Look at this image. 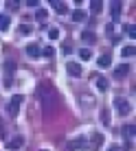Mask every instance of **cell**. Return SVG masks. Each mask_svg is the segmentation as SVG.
<instances>
[{
  "instance_id": "1",
  "label": "cell",
  "mask_w": 136,
  "mask_h": 151,
  "mask_svg": "<svg viewBox=\"0 0 136 151\" xmlns=\"http://www.w3.org/2000/svg\"><path fill=\"white\" fill-rule=\"evenodd\" d=\"M57 101H59V99H57V94L51 90V88H46V94L42 92V107H44L46 114H51L57 107Z\"/></svg>"
},
{
  "instance_id": "2",
  "label": "cell",
  "mask_w": 136,
  "mask_h": 151,
  "mask_svg": "<svg viewBox=\"0 0 136 151\" xmlns=\"http://www.w3.org/2000/svg\"><path fill=\"white\" fill-rule=\"evenodd\" d=\"M22 101H24V96H22V94H13L11 99H9V103H7V114H9V116H18Z\"/></svg>"
},
{
  "instance_id": "3",
  "label": "cell",
  "mask_w": 136,
  "mask_h": 151,
  "mask_svg": "<svg viewBox=\"0 0 136 151\" xmlns=\"http://www.w3.org/2000/svg\"><path fill=\"white\" fill-rule=\"evenodd\" d=\"M22 145H24V138L22 136H15L11 140H7V149L9 151H20V149H22Z\"/></svg>"
},
{
  "instance_id": "4",
  "label": "cell",
  "mask_w": 136,
  "mask_h": 151,
  "mask_svg": "<svg viewBox=\"0 0 136 151\" xmlns=\"http://www.w3.org/2000/svg\"><path fill=\"white\" fill-rule=\"evenodd\" d=\"M116 107H119V114H121V116H127L129 110H132V107H129V103L125 101V99H116Z\"/></svg>"
},
{
  "instance_id": "5",
  "label": "cell",
  "mask_w": 136,
  "mask_h": 151,
  "mask_svg": "<svg viewBox=\"0 0 136 151\" xmlns=\"http://www.w3.org/2000/svg\"><path fill=\"white\" fill-rule=\"evenodd\" d=\"M92 79H95L97 88H99V90H101V92H106L108 88H110V83H108V79H106V77H103V75H95V77H92Z\"/></svg>"
},
{
  "instance_id": "6",
  "label": "cell",
  "mask_w": 136,
  "mask_h": 151,
  "mask_svg": "<svg viewBox=\"0 0 136 151\" xmlns=\"http://www.w3.org/2000/svg\"><path fill=\"white\" fill-rule=\"evenodd\" d=\"M66 70H68V75H70V77H79L81 75V66L77 64V61H68Z\"/></svg>"
},
{
  "instance_id": "7",
  "label": "cell",
  "mask_w": 136,
  "mask_h": 151,
  "mask_svg": "<svg viewBox=\"0 0 136 151\" xmlns=\"http://www.w3.org/2000/svg\"><path fill=\"white\" fill-rule=\"evenodd\" d=\"M13 70H15V64H13V61H7V64H4V72H7L4 83H7V86H11V83H13V79H11V72Z\"/></svg>"
},
{
  "instance_id": "8",
  "label": "cell",
  "mask_w": 136,
  "mask_h": 151,
  "mask_svg": "<svg viewBox=\"0 0 136 151\" xmlns=\"http://www.w3.org/2000/svg\"><path fill=\"white\" fill-rule=\"evenodd\" d=\"M127 72H129V64H121L116 70H114V79H123Z\"/></svg>"
},
{
  "instance_id": "9",
  "label": "cell",
  "mask_w": 136,
  "mask_h": 151,
  "mask_svg": "<svg viewBox=\"0 0 136 151\" xmlns=\"http://www.w3.org/2000/svg\"><path fill=\"white\" fill-rule=\"evenodd\" d=\"M40 53H42V48H40L38 44H29L27 46V55L29 57H40Z\"/></svg>"
},
{
  "instance_id": "10",
  "label": "cell",
  "mask_w": 136,
  "mask_h": 151,
  "mask_svg": "<svg viewBox=\"0 0 136 151\" xmlns=\"http://www.w3.org/2000/svg\"><path fill=\"white\" fill-rule=\"evenodd\" d=\"M81 40L88 42V44H95V42H97V33H92V31H83V33H81Z\"/></svg>"
},
{
  "instance_id": "11",
  "label": "cell",
  "mask_w": 136,
  "mask_h": 151,
  "mask_svg": "<svg viewBox=\"0 0 136 151\" xmlns=\"http://www.w3.org/2000/svg\"><path fill=\"white\" fill-rule=\"evenodd\" d=\"M51 4H53V7H55V11L59 13V15L68 13V4H66V2H55V0H53V2H51Z\"/></svg>"
},
{
  "instance_id": "12",
  "label": "cell",
  "mask_w": 136,
  "mask_h": 151,
  "mask_svg": "<svg viewBox=\"0 0 136 151\" xmlns=\"http://www.w3.org/2000/svg\"><path fill=\"white\" fill-rule=\"evenodd\" d=\"M83 145H86V140H83V138H75V140L68 142V149H81Z\"/></svg>"
},
{
  "instance_id": "13",
  "label": "cell",
  "mask_w": 136,
  "mask_h": 151,
  "mask_svg": "<svg viewBox=\"0 0 136 151\" xmlns=\"http://www.w3.org/2000/svg\"><path fill=\"white\" fill-rule=\"evenodd\" d=\"M110 61H112V57H110V55H101V57L97 59V64L101 66V68H108V66H110Z\"/></svg>"
},
{
  "instance_id": "14",
  "label": "cell",
  "mask_w": 136,
  "mask_h": 151,
  "mask_svg": "<svg viewBox=\"0 0 136 151\" xmlns=\"http://www.w3.org/2000/svg\"><path fill=\"white\" fill-rule=\"evenodd\" d=\"M90 9H92V13H101L103 2H101V0H92V2H90Z\"/></svg>"
},
{
  "instance_id": "15",
  "label": "cell",
  "mask_w": 136,
  "mask_h": 151,
  "mask_svg": "<svg viewBox=\"0 0 136 151\" xmlns=\"http://www.w3.org/2000/svg\"><path fill=\"white\" fill-rule=\"evenodd\" d=\"M121 15V2H112V20H119Z\"/></svg>"
},
{
  "instance_id": "16",
  "label": "cell",
  "mask_w": 136,
  "mask_h": 151,
  "mask_svg": "<svg viewBox=\"0 0 136 151\" xmlns=\"http://www.w3.org/2000/svg\"><path fill=\"white\" fill-rule=\"evenodd\" d=\"M83 20H86V13L83 11H79V9L72 11V22H83Z\"/></svg>"
},
{
  "instance_id": "17",
  "label": "cell",
  "mask_w": 136,
  "mask_h": 151,
  "mask_svg": "<svg viewBox=\"0 0 136 151\" xmlns=\"http://www.w3.org/2000/svg\"><path fill=\"white\" fill-rule=\"evenodd\" d=\"M46 18H48V11H46V9H38V13H35V20H38V22H44Z\"/></svg>"
},
{
  "instance_id": "18",
  "label": "cell",
  "mask_w": 136,
  "mask_h": 151,
  "mask_svg": "<svg viewBox=\"0 0 136 151\" xmlns=\"http://www.w3.org/2000/svg\"><path fill=\"white\" fill-rule=\"evenodd\" d=\"M92 145H95V147H101L103 145V134H95V136H92Z\"/></svg>"
},
{
  "instance_id": "19",
  "label": "cell",
  "mask_w": 136,
  "mask_h": 151,
  "mask_svg": "<svg viewBox=\"0 0 136 151\" xmlns=\"http://www.w3.org/2000/svg\"><path fill=\"white\" fill-rule=\"evenodd\" d=\"M134 50H136L134 46H125V48L121 50V55H123V57H134Z\"/></svg>"
},
{
  "instance_id": "20",
  "label": "cell",
  "mask_w": 136,
  "mask_h": 151,
  "mask_svg": "<svg viewBox=\"0 0 136 151\" xmlns=\"http://www.w3.org/2000/svg\"><path fill=\"white\" fill-rule=\"evenodd\" d=\"M9 29V15H0V31Z\"/></svg>"
},
{
  "instance_id": "21",
  "label": "cell",
  "mask_w": 136,
  "mask_h": 151,
  "mask_svg": "<svg viewBox=\"0 0 136 151\" xmlns=\"http://www.w3.org/2000/svg\"><path fill=\"white\" fill-rule=\"evenodd\" d=\"M79 57H81V59H90V57H92L90 48H81V50H79Z\"/></svg>"
},
{
  "instance_id": "22",
  "label": "cell",
  "mask_w": 136,
  "mask_h": 151,
  "mask_svg": "<svg viewBox=\"0 0 136 151\" xmlns=\"http://www.w3.org/2000/svg\"><path fill=\"white\" fill-rule=\"evenodd\" d=\"M48 37L51 40H57V37H59V29H51L48 31Z\"/></svg>"
},
{
  "instance_id": "23",
  "label": "cell",
  "mask_w": 136,
  "mask_h": 151,
  "mask_svg": "<svg viewBox=\"0 0 136 151\" xmlns=\"http://www.w3.org/2000/svg\"><path fill=\"white\" fill-rule=\"evenodd\" d=\"M127 35L132 40H136V27H134V24H132V27H127Z\"/></svg>"
},
{
  "instance_id": "24",
  "label": "cell",
  "mask_w": 136,
  "mask_h": 151,
  "mask_svg": "<svg viewBox=\"0 0 136 151\" xmlns=\"http://www.w3.org/2000/svg\"><path fill=\"white\" fill-rule=\"evenodd\" d=\"M40 55H46V57H53V48H51V46H46V48L42 50Z\"/></svg>"
},
{
  "instance_id": "25",
  "label": "cell",
  "mask_w": 136,
  "mask_h": 151,
  "mask_svg": "<svg viewBox=\"0 0 136 151\" xmlns=\"http://www.w3.org/2000/svg\"><path fill=\"white\" fill-rule=\"evenodd\" d=\"M20 33L29 35V33H31V27H29V24H22V27H20Z\"/></svg>"
},
{
  "instance_id": "26",
  "label": "cell",
  "mask_w": 136,
  "mask_h": 151,
  "mask_svg": "<svg viewBox=\"0 0 136 151\" xmlns=\"http://www.w3.org/2000/svg\"><path fill=\"white\" fill-rule=\"evenodd\" d=\"M7 7H9V9H18V7H20V2H15V0H11V2H7Z\"/></svg>"
},
{
  "instance_id": "27",
  "label": "cell",
  "mask_w": 136,
  "mask_h": 151,
  "mask_svg": "<svg viewBox=\"0 0 136 151\" xmlns=\"http://www.w3.org/2000/svg\"><path fill=\"white\" fill-rule=\"evenodd\" d=\"M27 4H29V7H38L40 2H38V0H27Z\"/></svg>"
},
{
  "instance_id": "28",
  "label": "cell",
  "mask_w": 136,
  "mask_h": 151,
  "mask_svg": "<svg viewBox=\"0 0 136 151\" xmlns=\"http://www.w3.org/2000/svg\"><path fill=\"white\" fill-rule=\"evenodd\" d=\"M110 151H125V149H121V147H110Z\"/></svg>"
}]
</instances>
